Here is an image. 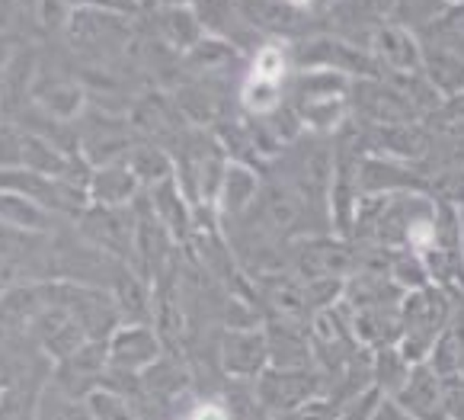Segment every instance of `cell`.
Returning a JSON list of instances; mask_svg holds the SVG:
<instances>
[{
  "label": "cell",
  "mask_w": 464,
  "mask_h": 420,
  "mask_svg": "<svg viewBox=\"0 0 464 420\" xmlns=\"http://www.w3.org/2000/svg\"><path fill=\"white\" fill-rule=\"evenodd\" d=\"M461 308L455 296H449L439 286L430 289L410 292L401 302V321H403V337H401V353L410 363H426L436 347V340L442 337V331L451 324L455 311Z\"/></svg>",
  "instance_id": "cell-1"
},
{
  "label": "cell",
  "mask_w": 464,
  "mask_h": 420,
  "mask_svg": "<svg viewBox=\"0 0 464 420\" xmlns=\"http://www.w3.org/2000/svg\"><path fill=\"white\" fill-rule=\"evenodd\" d=\"M253 395L266 414L288 420L304 405L330 395V386L317 369H276V366H269L260 379L253 382Z\"/></svg>",
  "instance_id": "cell-2"
},
{
  "label": "cell",
  "mask_w": 464,
  "mask_h": 420,
  "mask_svg": "<svg viewBox=\"0 0 464 420\" xmlns=\"http://www.w3.org/2000/svg\"><path fill=\"white\" fill-rule=\"evenodd\" d=\"M369 52L382 68V77H407L423 71V42H420V35L397 26L391 16L375 29Z\"/></svg>",
  "instance_id": "cell-3"
},
{
  "label": "cell",
  "mask_w": 464,
  "mask_h": 420,
  "mask_svg": "<svg viewBox=\"0 0 464 420\" xmlns=\"http://www.w3.org/2000/svg\"><path fill=\"white\" fill-rule=\"evenodd\" d=\"M221 369L237 382H256L269 369V344L263 327H227L221 337Z\"/></svg>",
  "instance_id": "cell-4"
},
{
  "label": "cell",
  "mask_w": 464,
  "mask_h": 420,
  "mask_svg": "<svg viewBox=\"0 0 464 420\" xmlns=\"http://www.w3.org/2000/svg\"><path fill=\"white\" fill-rule=\"evenodd\" d=\"M106 353L116 372H144L160 359V337L148 324H125L110 334Z\"/></svg>",
  "instance_id": "cell-5"
},
{
  "label": "cell",
  "mask_w": 464,
  "mask_h": 420,
  "mask_svg": "<svg viewBox=\"0 0 464 420\" xmlns=\"http://www.w3.org/2000/svg\"><path fill=\"white\" fill-rule=\"evenodd\" d=\"M397 405L410 414L413 420H449L445 414V388H442V376L432 369L430 363H417L410 372L407 386L401 388Z\"/></svg>",
  "instance_id": "cell-6"
},
{
  "label": "cell",
  "mask_w": 464,
  "mask_h": 420,
  "mask_svg": "<svg viewBox=\"0 0 464 420\" xmlns=\"http://www.w3.org/2000/svg\"><path fill=\"white\" fill-rule=\"evenodd\" d=\"M260 193H263V183L256 177V171H250L246 164H227L215 202H218L221 215H227V219H244L246 212L256 209Z\"/></svg>",
  "instance_id": "cell-7"
},
{
  "label": "cell",
  "mask_w": 464,
  "mask_h": 420,
  "mask_svg": "<svg viewBox=\"0 0 464 420\" xmlns=\"http://www.w3.org/2000/svg\"><path fill=\"white\" fill-rule=\"evenodd\" d=\"M423 74L442 93V100L464 93V58L439 42H423Z\"/></svg>",
  "instance_id": "cell-8"
},
{
  "label": "cell",
  "mask_w": 464,
  "mask_h": 420,
  "mask_svg": "<svg viewBox=\"0 0 464 420\" xmlns=\"http://www.w3.org/2000/svg\"><path fill=\"white\" fill-rule=\"evenodd\" d=\"M413 363L401 353V347H388V350L372 353V382L384 398H397L401 388L407 386Z\"/></svg>",
  "instance_id": "cell-9"
},
{
  "label": "cell",
  "mask_w": 464,
  "mask_h": 420,
  "mask_svg": "<svg viewBox=\"0 0 464 420\" xmlns=\"http://www.w3.org/2000/svg\"><path fill=\"white\" fill-rule=\"evenodd\" d=\"M138 193V177L131 173V167H102L93 177V200L102 209H119Z\"/></svg>",
  "instance_id": "cell-10"
},
{
  "label": "cell",
  "mask_w": 464,
  "mask_h": 420,
  "mask_svg": "<svg viewBox=\"0 0 464 420\" xmlns=\"http://www.w3.org/2000/svg\"><path fill=\"white\" fill-rule=\"evenodd\" d=\"M129 167H131V173L138 177V183H141V180H148V183L160 186V183H167V180H173L170 177L173 164H170V158L160 151V148H135V151H131Z\"/></svg>",
  "instance_id": "cell-11"
},
{
  "label": "cell",
  "mask_w": 464,
  "mask_h": 420,
  "mask_svg": "<svg viewBox=\"0 0 464 420\" xmlns=\"http://www.w3.org/2000/svg\"><path fill=\"white\" fill-rule=\"evenodd\" d=\"M141 379H144V388H148L150 395H158V398H170V395H177L179 388L186 386V376L170 359H158L150 369L141 372Z\"/></svg>",
  "instance_id": "cell-12"
},
{
  "label": "cell",
  "mask_w": 464,
  "mask_h": 420,
  "mask_svg": "<svg viewBox=\"0 0 464 420\" xmlns=\"http://www.w3.org/2000/svg\"><path fill=\"white\" fill-rule=\"evenodd\" d=\"M148 292H144L141 279H135L131 273H122L119 276V289H116V308L122 315H129L135 324H141L148 317Z\"/></svg>",
  "instance_id": "cell-13"
},
{
  "label": "cell",
  "mask_w": 464,
  "mask_h": 420,
  "mask_svg": "<svg viewBox=\"0 0 464 420\" xmlns=\"http://www.w3.org/2000/svg\"><path fill=\"white\" fill-rule=\"evenodd\" d=\"M90 417L93 420H141L129 401L119 398V395H112V392L90 395Z\"/></svg>",
  "instance_id": "cell-14"
},
{
  "label": "cell",
  "mask_w": 464,
  "mask_h": 420,
  "mask_svg": "<svg viewBox=\"0 0 464 420\" xmlns=\"http://www.w3.org/2000/svg\"><path fill=\"white\" fill-rule=\"evenodd\" d=\"M382 401H384V395L372 386V388H365L362 395H355L353 401H346V405L340 407V414H336V420H372L378 414V407H382Z\"/></svg>",
  "instance_id": "cell-15"
},
{
  "label": "cell",
  "mask_w": 464,
  "mask_h": 420,
  "mask_svg": "<svg viewBox=\"0 0 464 420\" xmlns=\"http://www.w3.org/2000/svg\"><path fill=\"white\" fill-rule=\"evenodd\" d=\"M189 417L192 420H231V414H227V407H221L218 401H205V405H198Z\"/></svg>",
  "instance_id": "cell-16"
},
{
  "label": "cell",
  "mask_w": 464,
  "mask_h": 420,
  "mask_svg": "<svg viewBox=\"0 0 464 420\" xmlns=\"http://www.w3.org/2000/svg\"><path fill=\"white\" fill-rule=\"evenodd\" d=\"M372 420H413V417H410V414L403 411V407L397 405V401L384 398V401H382V407H378V414H375Z\"/></svg>",
  "instance_id": "cell-17"
},
{
  "label": "cell",
  "mask_w": 464,
  "mask_h": 420,
  "mask_svg": "<svg viewBox=\"0 0 464 420\" xmlns=\"http://www.w3.org/2000/svg\"><path fill=\"white\" fill-rule=\"evenodd\" d=\"M183 420H192V417H183Z\"/></svg>",
  "instance_id": "cell-18"
}]
</instances>
